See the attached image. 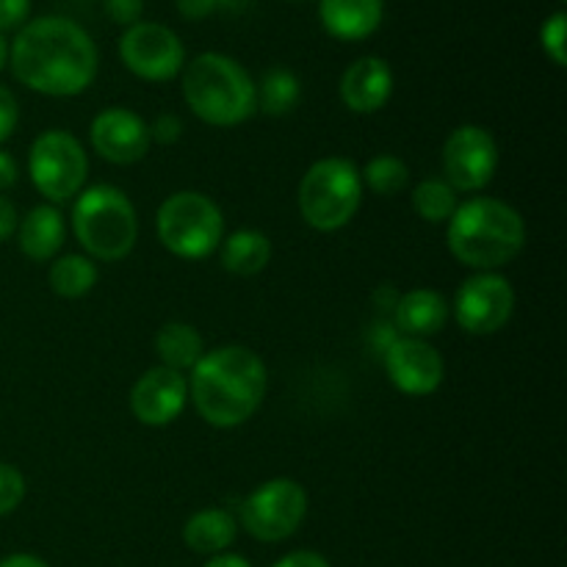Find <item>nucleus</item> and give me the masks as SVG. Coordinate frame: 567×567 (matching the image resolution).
Masks as SVG:
<instances>
[{
  "label": "nucleus",
  "mask_w": 567,
  "mask_h": 567,
  "mask_svg": "<svg viewBox=\"0 0 567 567\" xmlns=\"http://www.w3.org/2000/svg\"><path fill=\"white\" fill-rule=\"evenodd\" d=\"M105 6V14L111 17V22H116V25H136V22H142V14H144V0H103Z\"/></svg>",
  "instance_id": "obj_30"
},
{
  "label": "nucleus",
  "mask_w": 567,
  "mask_h": 567,
  "mask_svg": "<svg viewBox=\"0 0 567 567\" xmlns=\"http://www.w3.org/2000/svg\"><path fill=\"white\" fill-rule=\"evenodd\" d=\"M360 181H363V186H369L377 197H393V194L408 188L410 169L399 155L382 153L374 155V158L363 166Z\"/></svg>",
  "instance_id": "obj_26"
},
{
  "label": "nucleus",
  "mask_w": 567,
  "mask_h": 567,
  "mask_svg": "<svg viewBox=\"0 0 567 567\" xmlns=\"http://www.w3.org/2000/svg\"><path fill=\"white\" fill-rule=\"evenodd\" d=\"M205 567H252V563L238 554H214V557L205 563Z\"/></svg>",
  "instance_id": "obj_38"
},
{
  "label": "nucleus",
  "mask_w": 567,
  "mask_h": 567,
  "mask_svg": "<svg viewBox=\"0 0 567 567\" xmlns=\"http://www.w3.org/2000/svg\"><path fill=\"white\" fill-rule=\"evenodd\" d=\"M515 288L498 271H476L460 286L454 299V319L468 336H493L513 319Z\"/></svg>",
  "instance_id": "obj_11"
},
{
  "label": "nucleus",
  "mask_w": 567,
  "mask_h": 567,
  "mask_svg": "<svg viewBox=\"0 0 567 567\" xmlns=\"http://www.w3.org/2000/svg\"><path fill=\"white\" fill-rule=\"evenodd\" d=\"M89 142H92L94 153L109 164L131 166L147 158L153 138H150V125L136 111L111 105L92 120Z\"/></svg>",
  "instance_id": "obj_13"
},
{
  "label": "nucleus",
  "mask_w": 567,
  "mask_h": 567,
  "mask_svg": "<svg viewBox=\"0 0 567 567\" xmlns=\"http://www.w3.org/2000/svg\"><path fill=\"white\" fill-rule=\"evenodd\" d=\"M120 59L142 81H172L186 66V48L172 28L161 22H136L120 39Z\"/></svg>",
  "instance_id": "obj_10"
},
{
  "label": "nucleus",
  "mask_w": 567,
  "mask_h": 567,
  "mask_svg": "<svg viewBox=\"0 0 567 567\" xmlns=\"http://www.w3.org/2000/svg\"><path fill=\"white\" fill-rule=\"evenodd\" d=\"M155 233L175 258L199 260L219 249L225 238V216L208 194L175 192L155 214Z\"/></svg>",
  "instance_id": "obj_7"
},
{
  "label": "nucleus",
  "mask_w": 567,
  "mask_h": 567,
  "mask_svg": "<svg viewBox=\"0 0 567 567\" xmlns=\"http://www.w3.org/2000/svg\"><path fill=\"white\" fill-rule=\"evenodd\" d=\"M565 37H567V17H565V11H557V14L548 17V20L543 22V28H540L543 50H546V55L557 66H565L567 64Z\"/></svg>",
  "instance_id": "obj_27"
},
{
  "label": "nucleus",
  "mask_w": 567,
  "mask_h": 567,
  "mask_svg": "<svg viewBox=\"0 0 567 567\" xmlns=\"http://www.w3.org/2000/svg\"><path fill=\"white\" fill-rule=\"evenodd\" d=\"M66 225L64 216L55 205H37L28 210L17 225V244L20 252L33 264H48L55 260L59 249L64 247Z\"/></svg>",
  "instance_id": "obj_18"
},
{
  "label": "nucleus",
  "mask_w": 567,
  "mask_h": 567,
  "mask_svg": "<svg viewBox=\"0 0 567 567\" xmlns=\"http://www.w3.org/2000/svg\"><path fill=\"white\" fill-rule=\"evenodd\" d=\"M6 61H9V42H6V37L0 33V70L6 66Z\"/></svg>",
  "instance_id": "obj_39"
},
{
  "label": "nucleus",
  "mask_w": 567,
  "mask_h": 567,
  "mask_svg": "<svg viewBox=\"0 0 567 567\" xmlns=\"http://www.w3.org/2000/svg\"><path fill=\"white\" fill-rule=\"evenodd\" d=\"M17 122H20V105L17 97L6 86H0V144L6 138H11V133L17 131Z\"/></svg>",
  "instance_id": "obj_32"
},
{
  "label": "nucleus",
  "mask_w": 567,
  "mask_h": 567,
  "mask_svg": "<svg viewBox=\"0 0 567 567\" xmlns=\"http://www.w3.org/2000/svg\"><path fill=\"white\" fill-rule=\"evenodd\" d=\"M449 252L476 271H496L513 264L526 247V221L509 203L474 197L460 203L446 221Z\"/></svg>",
  "instance_id": "obj_3"
},
{
  "label": "nucleus",
  "mask_w": 567,
  "mask_h": 567,
  "mask_svg": "<svg viewBox=\"0 0 567 567\" xmlns=\"http://www.w3.org/2000/svg\"><path fill=\"white\" fill-rule=\"evenodd\" d=\"M388 380L402 391L404 396H430L443 385L446 363L441 352L430 341L399 336L391 347L382 352Z\"/></svg>",
  "instance_id": "obj_14"
},
{
  "label": "nucleus",
  "mask_w": 567,
  "mask_h": 567,
  "mask_svg": "<svg viewBox=\"0 0 567 567\" xmlns=\"http://www.w3.org/2000/svg\"><path fill=\"white\" fill-rule=\"evenodd\" d=\"M17 81L48 97H75L97 78V44L70 17H37L9 48Z\"/></svg>",
  "instance_id": "obj_1"
},
{
  "label": "nucleus",
  "mask_w": 567,
  "mask_h": 567,
  "mask_svg": "<svg viewBox=\"0 0 567 567\" xmlns=\"http://www.w3.org/2000/svg\"><path fill=\"white\" fill-rule=\"evenodd\" d=\"M20 181V166H17L14 155L0 150V192H9Z\"/></svg>",
  "instance_id": "obj_36"
},
{
  "label": "nucleus",
  "mask_w": 567,
  "mask_h": 567,
  "mask_svg": "<svg viewBox=\"0 0 567 567\" xmlns=\"http://www.w3.org/2000/svg\"><path fill=\"white\" fill-rule=\"evenodd\" d=\"M25 498V476L9 463H0V518L14 513Z\"/></svg>",
  "instance_id": "obj_29"
},
{
  "label": "nucleus",
  "mask_w": 567,
  "mask_h": 567,
  "mask_svg": "<svg viewBox=\"0 0 567 567\" xmlns=\"http://www.w3.org/2000/svg\"><path fill=\"white\" fill-rule=\"evenodd\" d=\"M183 100L214 127H236L258 111L252 75L225 53H203L183 66Z\"/></svg>",
  "instance_id": "obj_4"
},
{
  "label": "nucleus",
  "mask_w": 567,
  "mask_h": 567,
  "mask_svg": "<svg viewBox=\"0 0 567 567\" xmlns=\"http://www.w3.org/2000/svg\"><path fill=\"white\" fill-rule=\"evenodd\" d=\"M249 6H252V0H177V11L186 20H205V17L216 14V11L241 14Z\"/></svg>",
  "instance_id": "obj_28"
},
{
  "label": "nucleus",
  "mask_w": 567,
  "mask_h": 567,
  "mask_svg": "<svg viewBox=\"0 0 567 567\" xmlns=\"http://www.w3.org/2000/svg\"><path fill=\"white\" fill-rule=\"evenodd\" d=\"M449 313H452V308L443 299V293L432 291V288H413V291L402 293L393 305V330L402 338L430 341L432 336L443 332Z\"/></svg>",
  "instance_id": "obj_17"
},
{
  "label": "nucleus",
  "mask_w": 567,
  "mask_h": 567,
  "mask_svg": "<svg viewBox=\"0 0 567 567\" xmlns=\"http://www.w3.org/2000/svg\"><path fill=\"white\" fill-rule=\"evenodd\" d=\"M188 380L186 374L166 365L147 369L131 391V410L138 424L166 426L186 410Z\"/></svg>",
  "instance_id": "obj_15"
},
{
  "label": "nucleus",
  "mask_w": 567,
  "mask_h": 567,
  "mask_svg": "<svg viewBox=\"0 0 567 567\" xmlns=\"http://www.w3.org/2000/svg\"><path fill=\"white\" fill-rule=\"evenodd\" d=\"M0 567H50L44 559L33 557V554H11V557L0 559Z\"/></svg>",
  "instance_id": "obj_37"
},
{
  "label": "nucleus",
  "mask_w": 567,
  "mask_h": 567,
  "mask_svg": "<svg viewBox=\"0 0 567 567\" xmlns=\"http://www.w3.org/2000/svg\"><path fill=\"white\" fill-rule=\"evenodd\" d=\"M17 225H20V216H17V208L11 199H6L0 194V244L9 241L11 236L17 233Z\"/></svg>",
  "instance_id": "obj_34"
},
{
  "label": "nucleus",
  "mask_w": 567,
  "mask_h": 567,
  "mask_svg": "<svg viewBox=\"0 0 567 567\" xmlns=\"http://www.w3.org/2000/svg\"><path fill=\"white\" fill-rule=\"evenodd\" d=\"M271 567H330V563L316 551H293Z\"/></svg>",
  "instance_id": "obj_35"
},
{
  "label": "nucleus",
  "mask_w": 567,
  "mask_h": 567,
  "mask_svg": "<svg viewBox=\"0 0 567 567\" xmlns=\"http://www.w3.org/2000/svg\"><path fill=\"white\" fill-rule=\"evenodd\" d=\"M236 518L227 509H199L183 526V543L203 557L225 554L236 543Z\"/></svg>",
  "instance_id": "obj_20"
},
{
  "label": "nucleus",
  "mask_w": 567,
  "mask_h": 567,
  "mask_svg": "<svg viewBox=\"0 0 567 567\" xmlns=\"http://www.w3.org/2000/svg\"><path fill=\"white\" fill-rule=\"evenodd\" d=\"M219 260L225 271L238 277H255L269 266L271 241L266 233L244 227V230L230 233L219 244Z\"/></svg>",
  "instance_id": "obj_21"
},
{
  "label": "nucleus",
  "mask_w": 567,
  "mask_h": 567,
  "mask_svg": "<svg viewBox=\"0 0 567 567\" xmlns=\"http://www.w3.org/2000/svg\"><path fill=\"white\" fill-rule=\"evenodd\" d=\"M155 352H158L161 365L186 374L203 360L205 341L197 327L186 324V321H169L155 336Z\"/></svg>",
  "instance_id": "obj_22"
},
{
  "label": "nucleus",
  "mask_w": 567,
  "mask_h": 567,
  "mask_svg": "<svg viewBox=\"0 0 567 567\" xmlns=\"http://www.w3.org/2000/svg\"><path fill=\"white\" fill-rule=\"evenodd\" d=\"M258 92V109L266 116H286L297 109L299 97H302V86H299V78L293 75L288 66H271L264 78H260V86H255Z\"/></svg>",
  "instance_id": "obj_24"
},
{
  "label": "nucleus",
  "mask_w": 567,
  "mask_h": 567,
  "mask_svg": "<svg viewBox=\"0 0 567 567\" xmlns=\"http://www.w3.org/2000/svg\"><path fill=\"white\" fill-rule=\"evenodd\" d=\"M457 192L443 177H426L413 188V208L430 225H446L457 210Z\"/></svg>",
  "instance_id": "obj_25"
},
{
  "label": "nucleus",
  "mask_w": 567,
  "mask_h": 567,
  "mask_svg": "<svg viewBox=\"0 0 567 567\" xmlns=\"http://www.w3.org/2000/svg\"><path fill=\"white\" fill-rule=\"evenodd\" d=\"M308 515V493L297 480L277 476L241 502V526L260 543L288 540Z\"/></svg>",
  "instance_id": "obj_9"
},
{
  "label": "nucleus",
  "mask_w": 567,
  "mask_h": 567,
  "mask_svg": "<svg viewBox=\"0 0 567 567\" xmlns=\"http://www.w3.org/2000/svg\"><path fill=\"white\" fill-rule=\"evenodd\" d=\"M360 169L347 158H321L299 183V214L313 230L336 233L347 227L363 203Z\"/></svg>",
  "instance_id": "obj_6"
},
{
  "label": "nucleus",
  "mask_w": 567,
  "mask_h": 567,
  "mask_svg": "<svg viewBox=\"0 0 567 567\" xmlns=\"http://www.w3.org/2000/svg\"><path fill=\"white\" fill-rule=\"evenodd\" d=\"M28 175L33 188L50 203H70L83 192L89 158L83 144L66 131H44L28 150Z\"/></svg>",
  "instance_id": "obj_8"
},
{
  "label": "nucleus",
  "mask_w": 567,
  "mask_h": 567,
  "mask_svg": "<svg viewBox=\"0 0 567 567\" xmlns=\"http://www.w3.org/2000/svg\"><path fill=\"white\" fill-rule=\"evenodd\" d=\"M385 3L382 0H321L319 17L330 37L343 42L369 39L380 28Z\"/></svg>",
  "instance_id": "obj_19"
},
{
  "label": "nucleus",
  "mask_w": 567,
  "mask_h": 567,
  "mask_svg": "<svg viewBox=\"0 0 567 567\" xmlns=\"http://www.w3.org/2000/svg\"><path fill=\"white\" fill-rule=\"evenodd\" d=\"M97 264L86 255H64V258H55L50 266V288L53 293H59L61 299H81L97 286Z\"/></svg>",
  "instance_id": "obj_23"
},
{
  "label": "nucleus",
  "mask_w": 567,
  "mask_h": 567,
  "mask_svg": "<svg viewBox=\"0 0 567 567\" xmlns=\"http://www.w3.org/2000/svg\"><path fill=\"white\" fill-rule=\"evenodd\" d=\"M72 233L86 249V258L116 264L138 241V216L131 197L111 183H97L78 194L72 205Z\"/></svg>",
  "instance_id": "obj_5"
},
{
  "label": "nucleus",
  "mask_w": 567,
  "mask_h": 567,
  "mask_svg": "<svg viewBox=\"0 0 567 567\" xmlns=\"http://www.w3.org/2000/svg\"><path fill=\"white\" fill-rule=\"evenodd\" d=\"M498 144L482 125H460L443 144V181L454 192H482L496 177Z\"/></svg>",
  "instance_id": "obj_12"
},
{
  "label": "nucleus",
  "mask_w": 567,
  "mask_h": 567,
  "mask_svg": "<svg viewBox=\"0 0 567 567\" xmlns=\"http://www.w3.org/2000/svg\"><path fill=\"white\" fill-rule=\"evenodd\" d=\"M183 136V122L175 114H161L158 120L150 125V138L158 144H175Z\"/></svg>",
  "instance_id": "obj_33"
},
{
  "label": "nucleus",
  "mask_w": 567,
  "mask_h": 567,
  "mask_svg": "<svg viewBox=\"0 0 567 567\" xmlns=\"http://www.w3.org/2000/svg\"><path fill=\"white\" fill-rule=\"evenodd\" d=\"M341 103L352 114H377L393 94V70L380 55H363L343 70L338 83Z\"/></svg>",
  "instance_id": "obj_16"
},
{
  "label": "nucleus",
  "mask_w": 567,
  "mask_h": 567,
  "mask_svg": "<svg viewBox=\"0 0 567 567\" xmlns=\"http://www.w3.org/2000/svg\"><path fill=\"white\" fill-rule=\"evenodd\" d=\"M266 363L258 352L238 343L205 352L203 360L192 369L188 382V399L205 424L216 430H233L241 426L258 413L264 404Z\"/></svg>",
  "instance_id": "obj_2"
},
{
  "label": "nucleus",
  "mask_w": 567,
  "mask_h": 567,
  "mask_svg": "<svg viewBox=\"0 0 567 567\" xmlns=\"http://www.w3.org/2000/svg\"><path fill=\"white\" fill-rule=\"evenodd\" d=\"M31 14V0H0V33L22 28Z\"/></svg>",
  "instance_id": "obj_31"
}]
</instances>
